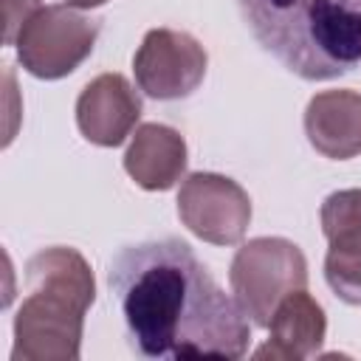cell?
I'll return each mask as SVG.
<instances>
[{
  "label": "cell",
  "instance_id": "cell-14",
  "mask_svg": "<svg viewBox=\"0 0 361 361\" xmlns=\"http://www.w3.org/2000/svg\"><path fill=\"white\" fill-rule=\"evenodd\" d=\"M107 0H68V6L73 8H96V6H104Z\"/></svg>",
  "mask_w": 361,
  "mask_h": 361
},
{
  "label": "cell",
  "instance_id": "cell-10",
  "mask_svg": "<svg viewBox=\"0 0 361 361\" xmlns=\"http://www.w3.org/2000/svg\"><path fill=\"white\" fill-rule=\"evenodd\" d=\"M305 135L310 147L333 161L361 155V93L322 90L305 107Z\"/></svg>",
  "mask_w": 361,
  "mask_h": 361
},
{
  "label": "cell",
  "instance_id": "cell-5",
  "mask_svg": "<svg viewBox=\"0 0 361 361\" xmlns=\"http://www.w3.org/2000/svg\"><path fill=\"white\" fill-rule=\"evenodd\" d=\"M99 31V17H87L68 3L42 6L17 34V59L37 79H62L90 56Z\"/></svg>",
  "mask_w": 361,
  "mask_h": 361
},
{
  "label": "cell",
  "instance_id": "cell-9",
  "mask_svg": "<svg viewBox=\"0 0 361 361\" xmlns=\"http://www.w3.org/2000/svg\"><path fill=\"white\" fill-rule=\"evenodd\" d=\"M141 118V96L121 73L90 79L76 99V127L96 147H118Z\"/></svg>",
  "mask_w": 361,
  "mask_h": 361
},
{
  "label": "cell",
  "instance_id": "cell-1",
  "mask_svg": "<svg viewBox=\"0 0 361 361\" xmlns=\"http://www.w3.org/2000/svg\"><path fill=\"white\" fill-rule=\"evenodd\" d=\"M107 282L138 355L234 361L248 353V316L180 237L124 245Z\"/></svg>",
  "mask_w": 361,
  "mask_h": 361
},
{
  "label": "cell",
  "instance_id": "cell-2",
  "mask_svg": "<svg viewBox=\"0 0 361 361\" xmlns=\"http://www.w3.org/2000/svg\"><path fill=\"white\" fill-rule=\"evenodd\" d=\"M254 39L305 82L361 62V0H237Z\"/></svg>",
  "mask_w": 361,
  "mask_h": 361
},
{
  "label": "cell",
  "instance_id": "cell-12",
  "mask_svg": "<svg viewBox=\"0 0 361 361\" xmlns=\"http://www.w3.org/2000/svg\"><path fill=\"white\" fill-rule=\"evenodd\" d=\"M186 141L166 124H141L124 152V172L147 192L172 189L186 172Z\"/></svg>",
  "mask_w": 361,
  "mask_h": 361
},
{
  "label": "cell",
  "instance_id": "cell-8",
  "mask_svg": "<svg viewBox=\"0 0 361 361\" xmlns=\"http://www.w3.org/2000/svg\"><path fill=\"white\" fill-rule=\"evenodd\" d=\"M322 231L327 237L324 279L330 290L361 305V189H338L322 203Z\"/></svg>",
  "mask_w": 361,
  "mask_h": 361
},
{
  "label": "cell",
  "instance_id": "cell-3",
  "mask_svg": "<svg viewBox=\"0 0 361 361\" xmlns=\"http://www.w3.org/2000/svg\"><path fill=\"white\" fill-rule=\"evenodd\" d=\"M25 288L11 361H76L85 313L96 299L87 259L76 248H42L25 262Z\"/></svg>",
  "mask_w": 361,
  "mask_h": 361
},
{
  "label": "cell",
  "instance_id": "cell-7",
  "mask_svg": "<svg viewBox=\"0 0 361 361\" xmlns=\"http://www.w3.org/2000/svg\"><path fill=\"white\" fill-rule=\"evenodd\" d=\"M180 223L212 245H237L251 223L248 192L217 172H192L178 189Z\"/></svg>",
  "mask_w": 361,
  "mask_h": 361
},
{
  "label": "cell",
  "instance_id": "cell-11",
  "mask_svg": "<svg viewBox=\"0 0 361 361\" xmlns=\"http://www.w3.org/2000/svg\"><path fill=\"white\" fill-rule=\"evenodd\" d=\"M271 338L254 353V358H285L302 361L322 350L327 319L322 305L302 288L288 293L271 316Z\"/></svg>",
  "mask_w": 361,
  "mask_h": 361
},
{
  "label": "cell",
  "instance_id": "cell-4",
  "mask_svg": "<svg viewBox=\"0 0 361 361\" xmlns=\"http://www.w3.org/2000/svg\"><path fill=\"white\" fill-rule=\"evenodd\" d=\"M228 285L251 324L268 327L276 305L288 293L307 288V259L285 237H254L237 248Z\"/></svg>",
  "mask_w": 361,
  "mask_h": 361
},
{
  "label": "cell",
  "instance_id": "cell-6",
  "mask_svg": "<svg viewBox=\"0 0 361 361\" xmlns=\"http://www.w3.org/2000/svg\"><path fill=\"white\" fill-rule=\"evenodd\" d=\"M206 48L186 31L152 28L133 56L135 85L144 96L175 102L192 96L206 76Z\"/></svg>",
  "mask_w": 361,
  "mask_h": 361
},
{
  "label": "cell",
  "instance_id": "cell-13",
  "mask_svg": "<svg viewBox=\"0 0 361 361\" xmlns=\"http://www.w3.org/2000/svg\"><path fill=\"white\" fill-rule=\"evenodd\" d=\"M42 8L39 0H3V14H6V45L17 42V34L23 31V25Z\"/></svg>",
  "mask_w": 361,
  "mask_h": 361
}]
</instances>
